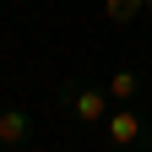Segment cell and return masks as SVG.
<instances>
[{
  "mask_svg": "<svg viewBox=\"0 0 152 152\" xmlns=\"http://www.w3.org/2000/svg\"><path fill=\"white\" fill-rule=\"evenodd\" d=\"M147 16H152V0H147Z\"/></svg>",
  "mask_w": 152,
  "mask_h": 152,
  "instance_id": "8992f818",
  "label": "cell"
},
{
  "mask_svg": "<svg viewBox=\"0 0 152 152\" xmlns=\"http://www.w3.org/2000/svg\"><path fill=\"white\" fill-rule=\"evenodd\" d=\"M33 114L27 109H0V147H27L33 141Z\"/></svg>",
  "mask_w": 152,
  "mask_h": 152,
  "instance_id": "3957f363",
  "label": "cell"
},
{
  "mask_svg": "<svg viewBox=\"0 0 152 152\" xmlns=\"http://www.w3.org/2000/svg\"><path fill=\"white\" fill-rule=\"evenodd\" d=\"M109 109H114V98L103 82H65L60 87V114H71L76 125H103Z\"/></svg>",
  "mask_w": 152,
  "mask_h": 152,
  "instance_id": "6da1fadb",
  "label": "cell"
},
{
  "mask_svg": "<svg viewBox=\"0 0 152 152\" xmlns=\"http://www.w3.org/2000/svg\"><path fill=\"white\" fill-rule=\"evenodd\" d=\"M109 98L114 103H136V92H141V71H130V65H120V71H109Z\"/></svg>",
  "mask_w": 152,
  "mask_h": 152,
  "instance_id": "277c9868",
  "label": "cell"
},
{
  "mask_svg": "<svg viewBox=\"0 0 152 152\" xmlns=\"http://www.w3.org/2000/svg\"><path fill=\"white\" fill-rule=\"evenodd\" d=\"M103 136H109L114 152L141 147V141H147V114H141L136 103H114V109H109V120H103Z\"/></svg>",
  "mask_w": 152,
  "mask_h": 152,
  "instance_id": "7a4b0ae2",
  "label": "cell"
},
{
  "mask_svg": "<svg viewBox=\"0 0 152 152\" xmlns=\"http://www.w3.org/2000/svg\"><path fill=\"white\" fill-rule=\"evenodd\" d=\"M136 16H147V0H103V22H114V27H130Z\"/></svg>",
  "mask_w": 152,
  "mask_h": 152,
  "instance_id": "5b68a950",
  "label": "cell"
}]
</instances>
